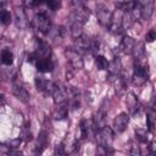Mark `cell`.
Returning <instances> with one entry per match:
<instances>
[{
    "mask_svg": "<svg viewBox=\"0 0 156 156\" xmlns=\"http://www.w3.org/2000/svg\"><path fill=\"white\" fill-rule=\"evenodd\" d=\"M130 12L134 18L149 21L154 12V1L152 0H135Z\"/></svg>",
    "mask_w": 156,
    "mask_h": 156,
    "instance_id": "cell-1",
    "label": "cell"
},
{
    "mask_svg": "<svg viewBox=\"0 0 156 156\" xmlns=\"http://www.w3.org/2000/svg\"><path fill=\"white\" fill-rule=\"evenodd\" d=\"M96 141L101 149H105L108 152L113 143V130L107 126L96 130Z\"/></svg>",
    "mask_w": 156,
    "mask_h": 156,
    "instance_id": "cell-2",
    "label": "cell"
},
{
    "mask_svg": "<svg viewBox=\"0 0 156 156\" xmlns=\"http://www.w3.org/2000/svg\"><path fill=\"white\" fill-rule=\"evenodd\" d=\"M49 91L54 99L55 104H62V102H67V96H68V88L65 87L62 83L56 82V83H51Z\"/></svg>",
    "mask_w": 156,
    "mask_h": 156,
    "instance_id": "cell-3",
    "label": "cell"
},
{
    "mask_svg": "<svg viewBox=\"0 0 156 156\" xmlns=\"http://www.w3.org/2000/svg\"><path fill=\"white\" fill-rule=\"evenodd\" d=\"M149 78V72H147V67L141 65L139 61H135V65H134V71H133V77H132V80H133V84L136 85V87H140L143 84L146 83Z\"/></svg>",
    "mask_w": 156,
    "mask_h": 156,
    "instance_id": "cell-4",
    "label": "cell"
},
{
    "mask_svg": "<svg viewBox=\"0 0 156 156\" xmlns=\"http://www.w3.org/2000/svg\"><path fill=\"white\" fill-rule=\"evenodd\" d=\"M123 10L121 9H117L116 7V11L112 12L111 15V18H110V22H108V30L111 33H121L122 32V17H123Z\"/></svg>",
    "mask_w": 156,
    "mask_h": 156,
    "instance_id": "cell-5",
    "label": "cell"
},
{
    "mask_svg": "<svg viewBox=\"0 0 156 156\" xmlns=\"http://www.w3.org/2000/svg\"><path fill=\"white\" fill-rule=\"evenodd\" d=\"M33 23L35 26V28L44 33V34H48L51 29V22H50V18L45 15V13H37L34 16V20H33Z\"/></svg>",
    "mask_w": 156,
    "mask_h": 156,
    "instance_id": "cell-6",
    "label": "cell"
},
{
    "mask_svg": "<svg viewBox=\"0 0 156 156\" xmlns=\"http://www.w3.org/2000/svg\"><path fill=\"white\" fill-rule=\"evenodd\" d=\"M95 12H96V18H98V22L104 26V27H107L108 26V22H110V18H111V10L104 5V4H98L96 7H95Z\"/></svg>",
    "mask_w": 156,
    "mask_h": 156,
    "instance_id": "cell-7",
    "label": "cell"
},
{
    "mask_svg": "<svg viewBox=\"0 0 156 156\" xmlns=\"http://www.w3.org/2000/svg\"><path fill=\"white\" fill-rule=\"evenodd\" d=\"M65 55L67 57V61L69 62V65L74 68V69H82L83 68V58H82V55L76 51L74 49H69L67 48L65 50Z\"/></svg>",
    "mask_w": 156,
    "mask_h": 156,
    "instance_id": "cell-8",
    "label": "cell"
},
{
    "mask_svg": "<svg viewBox=\"0 0 156 156\" xmlns=\"http://www.w3.org/2000/svg\"><path fill=\"white\" fill-rule=\"evenodd\" d=\"M74 50L82 54H88L91 50V39L85 35H79L74 40Z\"/></svg>",
    "mask_w": 156,
    "mask_h": 156,
    "instance_id": "cell-9",
    "label": "cell"
},
{
    "mask_svg": "<svg viewBox=\"0 0 156 156\" xmlns=\"http://www.w3.org/2000/svg\"><path fill=\"white\" fill-rule=\"evenodd\" d=\"M107 111H108V107L105 106V101L102 102V105L100 106L99 111L95 113L94 116V121H93V127H94V130H99L101 129L102 127H105V121H106V115H107Z\"/></svg>",
    "mask_w": 156,
    "mask_h": 156,
    "instance_id": "cell-10",
    "label": "cell"
},
{
    "mask_svg": "<svg viewBox=\"0 0 156 156\" xmlns=\"http://www.w3.org/2000/svg\"><path fill=\"white\" fill-rule=\"evenodd\" d=\"M128 122H129V117L127 113L122 112L119 115H117L113 119V128L117 133H122L126 130L127 126H128Z\"/></svg>",
    "mask_w": 156,
    "mask_h": 156,
    "instance_id": "cell-11",
    "label": "cell"
},
{
    "mask_svg": "<svg viewBox=\"0 0 156 156\" xmlns=\"http://www.w3.org/2000/svg\"><path fill=\"white\" fill-rule=\"evenodd\" d=\"M15 21H16V26L20 29H26L28 27V24H29L27 13H26V11L23 9H16V11H15Z\"/></svg>",
    "mask_w": 156,
    "mask_h": 156,
    "instance_id": "cell-12",
    "label": "cell"
},
{
    "mask_svg": "<svg viewBox=\"0 0 156 156\" xmlns=\"http://www.w3.org/2000/svg\"><path fill=\"white\" fill-rule=\"evenodd\" d=\"M12 91H13V94L16 95V98L20 99L22 102H24V104L28 102V100H29V94H28V91L26 90V88H24L21 83L15 82L13 85H12Z\"/></svg>",
    "mask_w": 156,
    "mask_h": 156,
    "instance_id": "cell-13",
    "label": "cell"
},
{
    "mask_svg": "<svg viewBox=\"0 0 156 156\" xmlns=\"http://www.w3.org/2000/svg\"><path fill=\"white\" fill-rule=\"evenodd\" d=\"M38 58H43V57H49L51 54V49L50 45L44 41V40H37V51L34 52Z\"/></svg>",
    "mask_w": 156,
    "mask_h": 156,
    "instance_id": "cell-14",
    "label": "cell"
},
{
    "mask_svg": "<svg viewBox=\"0 0 156 156\" xmlns=\"http://www.w3.org/2000/svg\"><path fill=\"white\" fill-rule=\"evenodd\" d=\"M135 43H136V41H135L132 37L126 35V37H123V39L121 40V43H119V48H118V49H119V51L123 52V54H132Z\"/></svg>",
    "mask_w": 156,
    "mask_h": 156,
    "instance_id": "cell-15",
    "label": "cell"
},
{
    "mask_svg": "<svg viewBox=\"0 0 156 156\" xmlns=\"http://www.w3.org/2000/svg\"><path fill=\"white\" fill-rule=\"evenodd\" d=\"M35 66H37V69L41 73H46V72H51L52 68H54V63L52 61L50 60V57H43V58H39L37 62H35Z\"/></svg>",
    "mask_w": 156,
    "mask_h": 156,
    "instance_id": "cell-16",
    "label": "cell"
},
{
    "mask_svg": "<svg viewBox=\"0 0 156 156\" xmlns=\"http://www.w3.org/2000/svg\"><path fill=\"white\" fill-rule=\"evenodd\" d=\"M68 115V104L67 102H62V104H57V107L52 112V117L54 119L61 121L65 119Z\"/></svg>",
    "mask_w": 156,
    "mask_h": 156,
    "instance_id": "cell-17",
    "label": "cell"
},
{
    "mask_svg": "<svg viewBox=\"0 0 156 156\" xmlns=\"http://www.w3.org/2000/svg\"><path fill=\"white\" fill-rule=\"evenodd\" d=\"M134 22V17L132 15L130 11H124L123 12V17H122V30H127L132 27Z\"/></svg>",
    "mask_w": 156,
    "mask_h": 156,
    "instance_id": "cell-18",
    "label": "cell"
},
{
    "mask_svg": "<svg viewBox=\"0 0 156 156\" xmlns=\"http://www.w3.org/2000/svg\"><path fill=\"white\" fill-rule=\"evenodd\" d=\"M132 54L134 55L135 61H139V62H140V61L144 58V56H145L144 44H143V43H135V45H134V48H133Z\"/></svg>",
    "mask_w": 156,
    "mask_h": 156,
    "instance_id": "cell-19",
    "label": "cell"
},
{
    "mask_svg": "<svg viewBox=\"0 0 156 156\" xmlns=\"http://www.w3.org/2000/svg\"><path fill=\"white\" fill-rule=\"evenodd\" d=\"M50 84L44 77H40V76H37L35 77V87L39 91H44V90H49L50 88Z\"/></svg>",
    "mask_w": 156,
    "mask_h": 156,
    "instance_id": "cell-20",
    "label": "cell"
},
{
    "mask_svg": "<svg viewBox=\"0 0 156 156\" xmlns=\"http://www.w3.org/2000/svg\"><path fill=\"white\" fill-rule=\"evenodd\" d=\"M48 144V136H46V133L45 132H41L39 134V138H38V143H37V150L35 152H41L45 146Z\"/></svg>",
    "mask_w": 156,
    "mask_h": 156,
    "instance_id": "cell-21",
    "label": "cell"
},
{
    "mask_svg": "<svg viewBox=\"0 0 156 156\" xmlns=\"http://www.w3.org/2000/svg\"><path fill=\"white\" fill-rule=\"evenodd\" d=\"M0 61L4 65H11L13 62V55L10 50H2L1 51V56H0Z\"/></svg>",
    "mask_w": 156,
    "mask_h": 156,
    "instance_id": "cell-22",
    "label": "cell"
},
{
    "mask_svg": "<svg viewBox=\"0 0 156 156\" xmlns=\"http://www.w3.org/2000/svg\"><path fill=\"white\" fill-rule=\"evenodd\" d=\"M126 104H127V106L129 107L130 111H134L135 108H138V99H136V96L134 94L129 93L127 99H126Z\"/></svg>",
    "mask_w": 156,
    "mask_h": 156,
    "instance_id": "cell-23",
    "label": "cell"
},
{
    "mask_svg": "<svg viewBox=\"0 0 156 156\" xmlns=\"http://www.w3.org/2000/svg\"><path fill=\"white\" fill-rule=\"evenodd\" d=\"M95 63H96L98 69H100V71L107 69V67H108V61H107L106 57L102 56V55H98V56H96V58H95Z\"/></svg>",
    "mask_w": 156,
    "mask_h": 156,
    "instance_id": "cell-24",
    "label": "cell"
},
{
    "mask_svg": "<svg viewBox=\"0 0 156 156\" xmlns=\"http://www.w3.org/2000/svg\"><path fill=\"white\" fill-rule=\"evenodd\" d=\"M88 132H89L88 121L87 119H82L80 121V135H82V139H85L88 136Z\"/></svg>",
    "mask_w": 156,
    "mask_h": 156,
    "instance_id": "cell-25",
    "label": "cell"
},
{
    "mask_svg": "<svg viewBox=\"0 0 156 156\" xmlns=\"http://www.w3.org/2000/svg\"><path fill=\"white\" fill-rule=\"evenodd\" d=\"M135 136L141 143H146L147 141V133H146L145 129H136L135 130Z\"/></svg>",
    "mask_w": 156,
    "mask_h": 156,
    "instance_id": "cell-26",
    "label": "cell"
},
{
    "mask_svg": "<svg viewBox=\"0 0 156 156\" xmlns=\"http://www.w3.org/2000/svg\"><path fill=\"white\" fill-rule=\"evenodd\" d=\"M0 22H1L2 24H9V23L11 22V15H10L9 11L2 10V11L0 12Z\"/></svg>",
    "mask_w": 156,
    "mask_h": 156,
    "instance_id": "cell-27",
    "label": "cell"
},
{
    "mask_svg": "<svg viewBox=\"0 0 156 156\" xmlns=\"http://www.w3.org/2000/svg\"><path fill=\"white\" fill-rule=\"evenodd\" d=\"M155 112L151 110L149 111L147 113V117H146V122H147V127H149V130H152L154 129V126H155Z\"/></svg>",
    "mask_w": 156,
    "mask_h": 156,
    "instance_id": "cell-28",
    "label": "cell"
},
{
    "mask_svg": "<svg viewBox=\"0 0 156 156\" xmlns=\"http://www.w3.org/2000/svg\"><path fill=\"white\" fill-rule=\"evenodd\" d=\"M46 5L49 6L50 10L56 11V10H58V9L61 7V1H60V0H48Z\"/></svg>",
    "mask_w": 156,
    "mask_h": 156,
    "instance_id": "cell-29",
    "label": "cell"
},
{
    "mask_svg": "<svg viewBox=\"0 0 156 156\" xmlns=\"http://www.w3.org/2000/svg\"><path fill=\"white\" fill-rule=\"evenodd\" d=\"M155 39H156V32H155L154 29H150V30L146 33V35H145V40H146L147 43H152Z\"/></svg>",
    "mask_w": 156,
    "mask_h": 156,
    "instance_id": "cell-30",
    "label": "cell"
},
{
    "mask_svg": "<svg viewBox=\"0 0 156 156\" xmlns=\"http://www.w3.org/2000/svg\"><path fill=\"white\" fill-rule=\"evenodd\" d=\"M20 144H21V139L18 138V139H13V140H11L10 143H9V147H11V149H16V147H18L20 146Z\"/></svg>",
    "mask_w": 156,
    "mask_h": 156,
    "instance_id": "cell-31",
    "label": "cell"
},
{
    "mask_svg": "<svg viewBox=\"0 0 156 156\" xmlns=\"http://www.w3.org/2000/svg\"><path fill=\"white\" fill-rule=\"evenodd\" d=\"M48 0H33V5L32 6H41L44 4H46Z\"/></svg>",
    "mask_w": 156,
    "mask_h": 156,
    "instance_id": "cell-32",
    "label": "cell"
},
{
    "mask_svg": "<svg viewBox=\"0 0 156 156\" xmlns=\"http://www.w3.org/2000/svg\"><path fill=\"white\" fill-rule=\"evenodd\" d=\"M55 154L56 155H65V150H63V146L62 145H58L55 150Z\"/></svg>",
    "mask_w": 156,
    "mask_h": 156,
    "instance_id": "cell-33",
    "label": "cell"
},
{
    "mask_svg": "<svg viewBox=\"0 0 156 156\" xmlns=\"http://www.w3.org/2000/svg\"><path fill=\"white\" fill-rule=\"evenodd\" d=\"M130 154H133V155H139V154H140V151H139V147H138V146H133V147H132V151H130Z\"/></svg>",
    "mask_w": 156,
    "mask_h": 156,
    "instance_id": "cell-34",
    "label": "cell"
},
{
    "mask_svg": "<svg viewBox=\"0 0 156 156\" xmlns=\"http://www.w3.org/2000/svg\"><path fill=\"white\" fill-rule=\"evenodd\" d=\"M2 100H4V95L0 94V102H2Z\"/></svg>",
    "mask_w": 156,
    "mask_h": 156,
    "instance_id": "cell-35",
    "label": "cell"
}]
</instances>
